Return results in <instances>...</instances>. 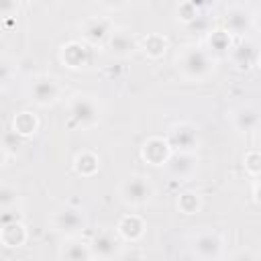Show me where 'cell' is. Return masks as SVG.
Segmentation results:
<instances>
[{
  "instance_id": "cell-4",
  "label": "cell",
  "mask_w": 261,
  "mask_h": 261,
  "mask_svg": "<svg viewBox=\"0 0 261 261\" xmlns=\"http://www.w3.org/2000/svg\"><path fill=\"white\" fill-rule=\"evenodd\" d=\"M153 194H155V190H153V184L149 181V177L139 175V173L126 177L118 188L120 200L133 208H139V206H145L147 202H151Z\"/></svg>"
},
{
  "instance_id": "cell-5",
  "label": "cell",
  "mask_w": 261,
  "mask_h": 261,
  "mask_svg": "<svg viewBox=\"0 0 261 261\" xmlns=\"http://www.w3.org/2000/svg\"><path fill=\"white\" fill-rule=\"evenodd\" d=\"M190 253L198 259H222L224 239L216 230H200L190 239Z\"/></svg>"
},
{
  "instance_id": "cell-6",
  "label": "cell",
  "mask_w": 261,
  "mask_h": 261,
  "mask_svg": "<svg viewBox=\"0 0 261 261\" xmlns=\"http://www.w3.org/2000/svg\"><path fill=\"white\" fill-rule=\"evenodd\" d=\"M51 226H53L55 232H59L63 237H77L88 226V220H86V216H84V212L80 208L63 206V208L53 212Z\"/></svg>"
},
{
  "instance_id": "cell-20",
  "label": "cell",
  "mask_w": 261,
  "mask_h": 261,
  "mask_svg": "<svg viewBox=\"0 0 261 261\" xmlns=\"http://www.w3.org/2000/svg\"><path fill=\"white\" fill-rule=\"evenodd\" d=\"M230 47H232V37L224 29H216V31L210 33V37H208V51H210L212 57H218L222 53L228 55Z\"/></svg>"
},
{
  "instance_id": "cell-17",
  "label": "cell",
  "mask_w": 261,
  "mask_h": 261,
  "mask_svg": "<svg viewBox=\"0 0 261 261\" xmlns=\"http://www.w3.org/2000/svg\"><path fill=\"white\" fill-rule=\"evenodd\" d=\"M230 122L239 133H253L259 126V112L253 104H241L230 112Z\"/></svg>"
},
{
  "instance_id": "cell-7",
  "label": "cell",
  "mask_w": 261,
  "mask_h": 261,
  "mask_svg": "<svg viewBox=\"0 0 261 261\" xmlns=\"http://www.w3.org/2000/svg\"><path fill=\"white\" fill-rule=\"evenodd\" d=\"M104 47L108 49L110 55L120 57V59H126V57H130L139 49V41H137V37L133 35L130 29H126V27H114L110 31Z\"/></svg>"
},
{
  "instance_id": "cell-30",
  "label": "cell",
  "mask_w": 261,
  "mask_h": 261,
  "mask_svg": "<svg viewBox=\"0 0 261 261\" xmlns=\"http://www.w3.org/2000/svg\"><path fill=\"white\" fill-rule=\"evenodd\" d=\"M4 161H6V151H4V147L0 145V165H4Z\"/></svg>"
},
{
  "instance_id": "cell-11",
  "label": "cell",
  "mask_w": 261,
  "mask_h": 261,
  "mask_svg": "<svg viewBox=\"0 0 261 261\" xmlns=\"http://www.w3.org/2000/svg\"><path fill=\"white\" fill-rule=\"evenodd\" d=\"M114 29V24L108 18H100V16H90L82 22V41L86 45L94 47H104L110 31Z\"/></svg>"
},
{
  "instance_id": "cell-29",
  "label": "cell",
  "mask_w": 261,
  "mask_h": 261,
  "mask_svg": "<svg viewBox=\"0 0 261 261\" xmlns=\"http://www.w3.org/2000/svg\"><path fill=\"white\" fill-rule=\"evenodd\" d=\"M98 4H102L104 8L108 10H120V8H126L133 0H96Z\"/></svg>"
},
{
  "instance_id": "cell-26",
  "label": "cell",
  "mask_w": 261,
  "mask_h": 261,
  "mask_svg": "<svg viewBox=\"0 0 261 261\" xmlns=\"http://www.w3.org/2000/svg\"><path fill=\"white\" fill-rule=\"evenodd\" d=\"M245 169L249 171V175H251L253 179L259 177V171H261V157H259L257 151H249V153L245 155Z\"/></svg>"
},
{
  "instance_id": "cell-3",
  "label": "cell",
  "mask_w": 261,
  "mask_h": 261,
  "mask_svg": "<svg viewBox=\"0 0 261 261\" xmlns=\"http://www.w3.org/2000/svg\"><path fill=\"white\" fill-rule=\"evenodd\" d=\"M27 96L37 106H51V104H55V102L61 100L63 86H61V82L55 75L41 73V75H35V77L29 80V84H27Z\"/></svg>"
},
{
  "instance_id": "cell-1",
  "label": "cell",
  "mask_w": 261,
  "mask_h": 261,
  "mask_svg": "<svg viewBox=\"0 0 261 261\" xmlns=\"http://www.w3.org/2000/svg\"><path fill=\"white\" fill-rule=\"evenodd\" d=\"M216 67V57L200 45H184L175 53V69L186 82L202 84L206 82Z\"/></svg>"
},
{
  "instance_id": "cell-2",
  "label": "cell",
  "mask_w": 261,
  "mask_h": 261,
  "mask_svg": "<svg viewBox=\"0 0 261 261\" xmlns=\"http://www.w3.org/2000/svg\"><path fill=\"white\" fill-rule=\"evenodd\" d=\"M100 102L92 94H75L67 100V124L73 128H92L100 120Z\"/></svg>"
},
{
  "instance_id": "cell-12",
  "label": "cell",
  "mask_w": 261,
  "mask_h": 261,
  "mask_svg": "<svg viewBox=\"0 0 261 261\" xmlns=\"http://www.w3.org/2000/svg\"><path fill=\"white\" fill-rule=\"evenodd\" d=\"M59 57L69 69H82L92 61V47L84 41H69L61 47Z\"/></svg>"
},
{
  "instance_id": "cell-22",
  "label": "cell",
  "mask_w": 261,
  "mask_h": 261,
  "mask_svg": "<svg viewBox=\"0 0 261 261\" xmlns=\"http://www.w3.org/2000/svg\"><path fill=\"white\" fill-rule=\"evenodd\" d=\"M167 47H169V41H167L163 35H159V33H151V35H147L145 41H143V51H145V55L151 57V59L163 57L165 51H167Z\"/></svg>"
},
{
  "instance_id": "cell-23",
  "label": "cell",
  "mask_w": 261,
  "mask_h": 261,
  "mask_svg": "<svg viewBox=\"0 0 261 261\" xmlns=\"http://www.w3.org/2000/svg\"><path fill=\"white\" fill-rule=\"evenodd\" d=\"M12 126H14V133H16V135H20V137H31V135H35L37 128H39V118H37L33 112L24 110V112H18V114L14 116Z\"/></svg>"
},
{
  "instance_id": "cell-13",
  "label": "cell",
  "mask_w": 261,
  "mask_h": 261,
  "mask_svg": "<svg viewBox=\"0 0 261 261\" xmlns=\"http://www.w3.org/2000/svg\"><path fill=\"white\" fill-rule=\"evenodd\" d=\"M228 57L232 61V65L241 71H249L257 65L259 61V47H257V41L253 39H245L243 43H239L237 47H230L228 51Z\"/></svg>"
},
{
  "instance_id": "cell-9",
  "label": "cell",
  "mask_w": 261,
  "mask_h": 261,
  "mask_svg": "<svg viewBox=\"0 0 261 261\" xmlns=\"http://www.w3.org/2000/svg\"><path fill=\"white\" fill-rule=\"evenodd\" d=\"M92 255L98 259H116L122 255V239L118 237L116 230H100L94 234L90 243Z\"/></svg>"
},
{
  "instance_id": "cell-28",
  "label": "cell",
  "mask_w": 261,
  "mask_h": 261,
  "mask_svg": "<svg viewBox=\"0 0 261 261\" xmlns=\"http://www.w3.org/2000/svg\"><path fill=\"white\" fill-rule=\"evenodd\" d=\"M20 0H0V18H12L18 12Z\"/></svg>"
},
{
  "instance_id": "cell-27",
  "label": "cell",
  "mask_w": 261,
  "mask_h": 261,
  "mask_svg": "<svg viewBox=\"0 0 261 261\" xmlns=\"http://www.w3.org/2000/svg\"><path fill=\"white\" fill-rule=\"evenodd\" d=\"M12 73H14L12 63L6 61V59H0V90L8 88V84H10V80H12Z\"/></svg>"
},
{
  "instance_id": "cell-19",
  "label": "cell",
  "mask_w": 261,
  "mask_h": 261,
  "mask_svg": "<svg viewBox=\"0 0 261 261\" xmlns=\"http://www.w3.org/2000/svg\"><path fill=\"white\" fill-rule=\"evenodd\" d=\"M0 241L6 247H22L27 241V228L22 224V220H12L4 226H0Z\"/></svg>"
},
{
  "instance_id": "cell-14",
  "label": "cell",
  "mask_w": 261,
  "mask_h": 261,
  "mask_svg": "<svg viewBox=\"0 0 261 261\" xmlns=\"http://www.w3.org/2000/svg\"><path fill=\"white\" fill-rule=\"evenodd\" d=\"M253 29V14L243 6H232L224 14V31L230 37H243Z\"/></svg>"
},
{
  "instance_id": "cell-8",
  "label": "cell",
  "mask_w": 261,
  "mask_h": 261,
  "mask_svg": "<svg viewBox=\"0 0 261 261\" xmlns=\"http://www.w3.org/2000/svg\"><path fill=\"white\" fill-rule=\"evenodd\" d=\"M165 141L171 147V151H192V153H196L200 137H198V128L192 122H177L169 128Z\"/></svg>"
},
{
  "instance_id": "cell-25",
  "label": "cell",
  "mask_w": 261,
  "mask_h": 261,
  "mask_svg": "<svg viewBox=\"0 0 261 261\" xmlns=\"http://www.w3.org/2000/svg\"><path fill=\"white\" fill-rule=\"evenodd\" d=\"M20 194L10 184H0V210H10L18 204Z\"/></svg>"
},
{
  "instance_id": "cell-24",
  "label": "cell",
  "mask_w": 261,
  "mask_h": 261,
  "mask_svg": "<svg viewBox=\"0 0 261 261\" xmlns=\"http://www.w3.org/2000/svg\"><path fill=\"white\" fill-rule=\"evenodd\" d=\"M177 208L184 214H196L202 208V196L198 192H184L177 198Z\"/></svg>"
},
{
  "instance_id": "cell-18",
  "label": "cell",
  "mask_w": 261,
  "mask_h": 261,
  "mask_svg": "<svg viewBox=\"0 0 261 261\" xmlns=\"http://www.w3.org/2000/svg\"><path fill=\"white\" fill-rule=\"evenodd\" d=\"M116 232L122 241H139L145 232V222L139 214H126L120 218L118 226H116Z\"/></svg>"
},
{
  "instance_id": "cell-10",
  "label": "cell",
  "mask_w": 261,
  "mask_h": 261,
  "mask_svg": "<svg viewBox=\"0 0 261 261\" xmlns=\"http://www.w3.org/2000/svg\"><path fill=\"white\" fill-rule=\"evenodd\" d=\"M171 177L175 179H190L198 169V157L192 151H171L167 161L163 163Z\"/></svg>"
},
{
  "instance_id": "cell-15",
  "label": "cell",
  "mask_w": 261,
  "mask_h": 261,
  "mask_svg": "<svg viewBox=\"0 0 261 261\" xmlns=\"http://www.w3.org/2000/svg\"><path fill=\"white\" fill-rule=\"evenodd\" d=\"M141 155H143V159H145L149 165L159 167V165H163V163L167 161V157L171 155V147L167 145L165 139H161V137H151V139H147V141L143 143Z\"/></svg>"
},
{
  "instance_id": "cell-16",
  "label": "cell",
  "mask_w": 261,
  "mask_h": 261,
  "mask_svg": "<svg viewBox=\"0 0 261 261\" xmlns=\"http://www.w3.org/2000/svg\"><path fill=\"white\" fill-rule=\"evenodd\" d=\"M57 257L59 259H67V261H88V259H94L90 243L82 241L80 234L77 237H65L63 245L57 251Z\"/></svg>"
},
{
  "instance_id": "cell-21",
  "label": "cell",
  "mask_w": 261,
  "mask_h": 261,
  "mask_svg": "<svg viewBox=\"0 0 261 261\" xmlns=\"http://www.w3.org/2000/svg\"><path fill=\"white\" fill-rule=\"evenodd\" d=\"M98 167H100V159H98V155L92 153V151H82V153H77L75 159H73V169H75V173H80V175H84V177L94 175V173L98 171Z\"/></svg>"
}]
</instances>
